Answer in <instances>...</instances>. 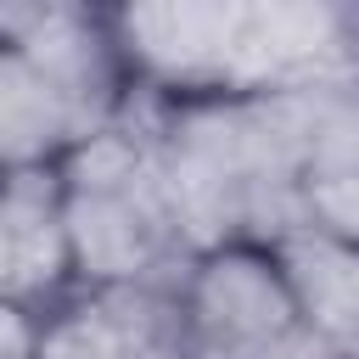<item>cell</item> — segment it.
I'll list each match as a JSON object with an SVG mask.
<instances>
[{
	"label": "cell",
	"mask_w": 359,
	"mask_h": 359,
	"mask_svg": "<svg viewBox=\"0 0 359 359\" xmlns=\"http://www.w3.org/2000/svg\"><path fill=\"white\" fill-rule=\"evenodd\" d=\"M252 359H331V348L309 331V325H297V331H286L280 342H269V348H258Z\"/></svg>",
	"instance_id": "11"
},
{
	"label": "cell",
	"mask_w": 359,
	"mask_h": 359,
	"mask_svg": "<svg viewBox=\"0 0 359 359\" xmlns=\"http://www.w3.org/2000/svg\"><path fill=\"white\" fill-rule=\"evenodd\" d=\"M303 224L359 241V73L303 84Z\"/></svg>",
	"instance_id": "6"
},
{
	"label": "cell",
	"mask_w": 359,
	"mask_h": 359,
	"mask_svg": "<svg viewBox=\"0 0 359 359\" xmlns=\"http://www.w3.org/2000/svg\"><path fill=\"white\" fill-rule=\"evenodd\" d=\"M269 247L280 258L297 320L331 348V359H359V241L297 224Z\"/></svg>",
	"instance_id": "7"
},
{
	"label": "cell",
	"mask_w": 359,
	"mask_h": 359,
	"mask_svg": "<svg viewBox=\"0 0 359 359\" xmlns=\"http://www.w3.org/2000/svg\"><path fill=\"white\" fill-rule=\"evenodd\" d=\"M191 359H252L297 331V309L269 241H224L185 258Z\"/></svg>",
	"instance_id": "5"
},
{
	"label": "cell",
	"mask_w": 359,
	"mask_h": 359,
	"mask_svg": "<svg viewBox=\"0 0 359 359\" xmlns=\"http://www.w3.org/2000/svg\"><path fill=\"white\" fill-rule=\"evenodd\" d=\"M56 196H62L73 292H101L191 258L135 112L62 151Z\"/></svg>",
	"instance_id": "2"
},
{
	"label": "cell",
	"mask_w": 359,
	"mask_h": 359,
	"mask_svg": "<svg viewBox=\"0 0 359 359\" xmlns=\"http://www.w3.org/2000/svg\"><path fill=\"white\" fill-rule=\"evenodd\" d=\"M107 17L146 101L236 95L241 0H135L107 6Z\"/></svg>",
	"instance_id": "4"
},
{
	"label": "cell",
	"mask_w": 359,
	"mask_h": 359,
	"mask_svg": "<svg viewBox=\"0 0 359 359\" xmlns=\"http://www.w3.org/2000/svg\"><path fill=\"white\" fill-rule=\"evenodd\" d=\"M101 325L112 331L123 359H191V309H185V264L84 292Z\"/></svg>",
	"instance_id": "8"
},
{
	"label": "cell",
	"mask_w": 359,
	"mask_h": 359,
	"mask_svg": "<svg viewBox=\"0 0 359 359\" xmlns=\"http://www.w3.org/2000/svg\"><path fill=\"white\" fill-rule=\"evenodd\" d=\"M0 39L17 45L39 84L56 95L62 118L73 123V140L123 123L140 101L107 6H0Z\"/></svg>",
	"instance_id": "3"
},
{
	"label": "cell",
	"mask_w": 359,
	"mask_h": 359,
	"mask_svg": "<svg viewBox=\"0 0 359 359\" xmlns=\"http://www.w3.org/2000/svg\"><path fill=\"white\" fill-rule=\"evenodd\" d=\"M34 359H123V353H118L112 331L101 325V314L90 309V297L73 292V297H62V303L45 309Z\"/></svg>",
	"instance_id": "10"
},
{
	"label": "cell",
	"mask_w": 359,
	"mask_h": 359,
	"mask_svg": "<svg viewBox=\"0 0 359 359\" xmlns=\"http://www.w3.org/2000/svg\"><path fill=\"white\" fill-rule=\"evenodd\" d=\"M135 123L163 174L168 208L191 252L224 241H280L303 224V101L275 95H191L135 101Z\"/></svg>",
	"instance_id": "1"
},
{
	"label": "cell",
	"mask_w": 359,
	"mask_h": 359,
	"mask_svg": "<svg viewBox=\"0 0 359 359\" xmlns=\"http://www.w3.org/2000/svg\"><path fill=\"white\" fill-rule=\"evenodd\" d=\"M67 146H73V123L62 118L56 95L39 84L22 50L0 39V180L56 168Z\"/></svg>",
	"instance_id": "9"
}]
</instances>
